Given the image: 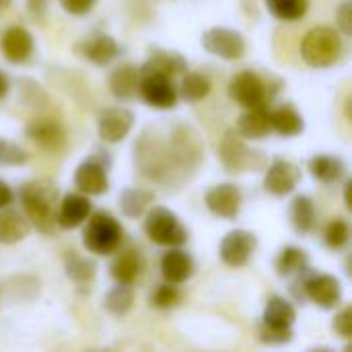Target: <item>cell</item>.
Returning <instances> with one entry per match:
<instances>
[{"mask_svg": "<svg viewBox=\"0 0 352 352\" xmlns=\"http://www.w3.org/2000/svg\"><path fill=\"white\" fill-rule=\"evenodd\" d=\"M0 52L6 62L10 64H25L35 52V41L33 35L25 27H8L0 35Z\"/></svg>", "mask_w": 352, "mask_h": 352, "instance_id": "9a60e30c", "label": "cell"}, {"mask_svg": "<svg viewBox=\"0 0 352 352\" xmlns=\"http://www.w3.org/2000/svg\"><path fill=\"white\" fill-rule=\"evenodd\" d=\"M78 52L85 60H89L95 66H107L120 56V45L111 35L105 33H93L87 37L80 45Z\"/></svg>", "mask_w": 352, "mask_h": 352, "instance_id": "44dd1931", "label": "cell"}, {"mask_svg": "<svg viewBox=\"0 0 352 352\" xmlns=\"http://www.w3.org/2000/svg\"><path fill=\"white\" fill-rule=\"evenodd\" d=\"M219 159L229 173H245V171L258 169L264 163L262 153L252 151L237 130L225 132L221 146H219Z\"/></svg>", "mask_w": 352, "mask_h": 352, "instance_id": "ba28073f", "label": "cell"}, {"mask_svg": "<svg viewBox=\"0 0 352 352\" xmlns=\"http://www.w3.org/2000/svg\"><path fill=\"white\" fill-rule=\"evenodd\" d=\"M138 82H140V68L134 64H122L109 76V91L116 99L130 101L138 95Z\"/></svg>", "mask_w": 352, "mask_h": 352, "instance_id": "603a6c76", "label": "cell"}, {"mask_svg": "<svg viewBox=\"0 0 352 352\" xmlns=\"http://www.w3.org/2000/svg\"><path fill=\"white\" fill-rule=\"evenodd\" d=\"M155 202V194L144 188H126L120 194V210L128 219L142 217Z\"/></svg>", "mask_w": 352, "mask_h": 352, "instance_id": "f546056e", "label": "cell"}, {"mask_svg": "<svg viewBox=\"0 0 352 352\" xmlns=\"http://www.w3.org/2000/svg\"><path fill=\"white\" fill-rule=\"evenodd\" d=\"M324 239H326V245L330 250H342V248H346V243L351 239V227H349V223L344 219H332V223L326 227Z\"/></svg>", "mask_w": 352, "mask_h": 352, "instance_id": "8d00e7d4", "label": "cell"}, {"mask_svg": "<svg viewBox=\"0 0 352 352\" xmlns=\"http://www.w3.org/2000/svg\"><path fill=\"white\" fill-rule=\"evenodd\" d=\"M8 76L0 70V99H4L6 97V93H8Z\"/></svg>", "mask_w": 352, "mask_h": 352, "instance_id": "bcb514c9", "label": "cell"}, {"mask_svg": "<svg viewBox=\"0 0 352 352\" xmlns=\"http://www.w3.org/2000/svg\"><path fill=\"white\" fill-rule=\"evenodd\" d=\"M307 254L301 250V248H295V245H289L285 250H280L278 258H276V272L278 276L283 278H291V276H299L301 272L307 270Z\"/></svg>", "mask_w": 352, "mask_h": 352, "instance_id": "d6a6232c", "label": "cell"}, {"mask_svg": "<svg viewBox=\"0 0 352 352\" xmlns=\"http://www.w3.org/2000/svg\"><path fill=\"white\" fill-rule=\"evenodd\" d=\"M19 200L29 225L39 233H54L58 210V188L52 179H31L21 186Z\"/></svg>", "mask_w": 352, "mask_h": 352, "instance_id": "7a4b0ae2", "label": "cell"}, {"mask_svg": "<svg viewBox=\"0 0 352 352\" xmlns=\"http://www.w3.org/2000/svg\"><path fill=\"white\" fill-rule=\"evenodd\" d=\"M309 270L301 272L299 280L293 289H301L297 299H309L322 309H334L342 301V285L332 274H307Z\"/></svg>", "mask_w": 352, "mask_h": 352, "instance_id": "52a82bcc", "label": "cell"}, {"mask_svg": "<svg viewBox=\"0 0 352 352\" xmlns=\"http://www.w3.org/2000/svg\"><path fill=\"white\" fill-rule=\"evenodd\" d=\"M332 328L338 336L342 338H351L352 336V309L351 307H344L336 314L334 322H332Z\"/></svg>", "mask_w": 352, "mask_h": 352, "instance_id": "b9f144b4", "label": "cell"}, {"mask_svg": "<svg viewBox=\"0 0 352 352\" xmlns=\"http://www.w3.org/2000/svg\"><path fill=\"white\" fill-rule=\"evenodd\" d=\"M258 334H260V340L264 344H287L293 340V330H274V328H268L264 324H260L258 328Z\"/></svg>", "mask_w": 352, "mask_h": 352, "instance_id": "ab89813d", "label": "cell"}, {"mask_svg": "<svg viewBox=\"0 0 352 352\" xmlns=\"http://www.w3.org/2000/svg\"><path fill=\"white\" fill-rule=\"evenodd\" d=\"M109 272L113 276L116 283H122V285H132L140 272H142V260H140V254L136 250H128V252H122L113 258L111 266H109Z\"/></svg>", "mask_w": 352, "mask_h": 352, "instance_id": "f1b7e54d", "label": "cell"}, {"mask_svg": "<svg viewBox=\"0 0 352 352\" xmlns=\"http://www.w3.org/2000/svg\"><path fill=\"white\" fill-rule=\"evenodd\" d=\"M31 231V225L25 214L12 210L10 206L0 208V243H19Z\"/></svg>", "mask_w": 352, "mask_h": 352, "instance_id": "4316f807", "label": "cell"}, {"mask_svg": "<svg viewBox=\"0 0 352 352\" xmlns=\"http://www.w3.org/2000/svg\"><path fill=\"white\" fill-rule=\"evenodd\" d=\"M270 126H272V132H276L285 138L299 136L305 130V122L293 105H283V107L270 111Z\"/></svg>", "mask_w": 352, "mask_h": 352, "instance_id": "83f0119b", "label": "cell"}, {"mask_svg": "<svg viewBox=\"0 0 352 352\" xmlns=\"http://www.w3.org/2000/svg\"><path fill=\"white\" fill-rule=\"evenodd\" d=\"M243 138H254V140H262L272 132L270 126V111L266 109V105L260 107H250L239 120H237V128H235Z\"/></svg>", "mask_w": 352, "mask_h": 352, "instance_id": "d4e9b609", "label": "cell"}, {"mask_svg": "<svg viewBox=\"0 0 352 352\" xmlns=\"http://www.w3.org/2000/svg\"><path fill=\"white\" fill-rule=\"evenodd\" d=\"M179 301H182V293H179V289H177L175 285H171V283H165V285L157 287L155 293H153V297H151V303H153L157 309H171V307H175Z\"/></svg>", "mask_w": 352, "mask_h": 352, "instance_id": "74e56055", "label": "cell"}, {"mask_svg": "<svg viewBox=\"0 0 352 352\" xmlns=\"http://www.w3.org/2000/svg\"><path fill=\"white\" fill-rule=\"evenodd\" d=\"M134 165L142 177L161 186H171L182 175L169 155L167 140L151 128H146L134 142Z\"/></svg>", "mask_w": 352, "mask_h": 352, "instance_id": "6da1fadb", "label": "cell"}, {"mask_svg": "<svg viewBox=\"0 0 352 352\" xmlns=\"http://www.w3.org/2000/svg\"><path fill=\"white\" fill-rule=\"evenodd\" d=\"M309 173L322 184H338L346 177V163L336 155H316L309 159Z\"/></svg>", "mask_w": 352, "mask_h": 352, "instance_id": "484cf974", "label": "cell"}, {"mask_svg": "<svg viewBox=\"0 0 352 352\" xmlns=\"http://www.w3.org/2000/svg\"><path fill=\"white\" fill-rule=\"evenodd\" d=\"M27 159V153L19 144L0 138V165H25Z\"/></svg>", "mask_w": 352, "mask_h": 352, "instance_id": "f35d334b", "label": "cell"}, {"mask_svg": "<svg viewBox=\"0 0 352 352\" xmlns=\"http://www.w3.org/2000/svg\"><path fill=\"white\" fill-rule=\"evenodd\" d=\"M194 270H196L194 258L182 248H169L161 258V274L165 283L182 285L192 278Z\"/></svg>", "mask_w": 352, "mask_h": 352, "instance_id": "ffe728a7", "label": "cell"}, {"mask_svg": "<svg viewBox=\"0 0 352 352\" xmlns=\"http://www.w3.org/2000/svg\"><path fill=\"white\" fill-rule=\"evenodd\" d=\"M266 8L280 21H299L309 10V0H266Z\"/></svg>", "mask_w": 352, "mask_h": 352, "instance_id": "d590c367", "label": "cell"}, {"mask_svg": "<svg viewBox=\"0 0 352 352\" xmlns=\"http://www.w3.org/2000/svg\"><path fill=\"white\" fill-rule=\"evenodd\" d=\"M138 93L155 109H171L179 99L173 78L157 72H140Z\"/></svg>", "mask_w": 352, "mask_h": 352, "instance_id": "30bf717a", "label": "cell"}, {"mask_svg": "<svg viewBox=\"0 0 352 352\" xmlns=\"http://www.w3.org/2000/svg\"><path fill=\"white\" fill-rule=\"evenodd\" d=\"M45 6H47V0H29V10L35 19H43Z\"/></svg>", "mask_w": 352, "mask_h": 352, "instance_id": "f6af8a7d", "label": "cell"}, {"mask_svg": "<svg viewBox=\"0 0 352 352\" xmlns=\"http://www.w3.org/2000/svg\"><path fill=\"white\" fill-rule=\"evenodd\" d=\"M202 47L208 54H212L221 60H227V62L239 60L248 52L245 37L239 31L229 29V27H212V29L204 31Z\"/></svg>", "mask_w": 352, "mask_h": 352, "instance_id": "9c48e42d", "label": "cell"}, {"mask_svg": "<svg viewBox=\"0 0 352 352\" xmlns=\"http://www.w3.org/2000/svg\"><path fill=\"white\" fill-rule=\"evenodd\" d=\"M25 132L37 146H41L43 151H50V153H58L66 144V132H64L62 124L52 118H37V120L29 122Z\"/></svg>", "mask_w": 352, "mask_h": 352, "instance_id": "ac0fdd59", "label": "cell"}, {"mask_svg": "<svg viewBox=\"0 0 352 352\" xmlns=\"http://www.w3.org/2000/svg\"><path fill=\"white\" fill-rule=\"evenodd\" d=\"M95 4H97V0H60V6L68 14H76V16L89 14L95 8Z\"/></svg>", "mask_w": 352, "mask_h": 352, "instance_id": "7bdbcfd3", "label": "cell"}, {"mask_svg": "<svg viewBox=\"0 0 352 352\" xmlns=\"http://www.w3.org/2000/svg\"><path fill=\"white\" fill-rule=\"evenodd\" d=\"M165 140H167L169 155L182 175L194 173L202 165L204 142H202L200 134L196 132V128H192L190 124H186V122L173 124L169 128V134Z\"/></svg>", "mask_w": 352, "mask_h": 352, "instance_id": "277c9868", "label": "cell"}, {"mask_svg": "<svg viewBox=\"0 0 352 352\" xmlns=\"http://www.w3.org/2000/svg\"><path fill=\"white\" fill-rule=\"evenodd\" d=\"M301 182V169L287 161V159H274L264 175V190L272 196H289L295 192V188Z\"/></svg>", "mask_w": 352, "mask_h": 352, "instance_id": "5bb4252c", "label": "cell"}, {"mask_svg": "<svg viewBox=\"0 0 352 352\" xmlns=\"http://www.w3.org/2000/svg\"><path fill=\"white\" fill-rule=\"evenodd\" d=\"M210 89H212V82L206 74L186 70V74L179 82L177 95L186 101H200V99L210 95Z\"/></svg>", "mask_w": 352, "mask_h": 352, "instance_id": "836d02e7", "label": "cell"}, {"mask_svg": "<svg viewBox=\"0 0 352 352\" xmlns=\"http://www.w3.org/2000/svg\"><path fill=\"white\" fill-rule=\"evenodd\" d=\"M134 126V113L126 107H109L99 116V138L107 144L122 142Z\"/></svg>", "mask_w": 352, "mask_h": 352, "instance_id": "e0dca14e", "label": "cell"}, {"mask_svg": "<svg viewBox=\"0 0 352 352\" xmlns=\"http://www.w3.org/2000/svg\"><path fill=\"white\" fill-rule=\"evenodd\" d=\"M8 4H10V0H0V8L2 6H8Z\"/></svg>", "mask_w": 352, "mask_h": 352, "instance_id": "7dc6e473", "label": "cell"}, {"mask_svg": "<svg viewBox=\"0 0 352 352\" xmlns=\"http://www.w3.org/2000/svg\"><path fill=\"white\" fill-rule=\"evenodd\" d=\"M91 200L85 194H66L56 210V225L62 229L80 227L91 214Z\"/></svg>", "mask_w": 352, "mask_h": 352, "instance_id": "d6986e66", "label": "cell"}, {"mask_svg": "<svg viewBox=\"0 0 352 352\" xmlns=\"http://www.w3.org/2000/svg\"><path fill=\"white\" fill-rule=\"evenodd\" d=\"M134 305V291L132 285H122L118 283L103 299V307L111 314V316H126Z\"/></svg>", "mask_w": 352, "mask_h": 352, "instance_id": "e575fe53", "label": "cell"}, {"mask_svg": "<svg viewBox=\"0 0 352 352\" xmlns=\"http://www.w3.org/2000/svg\"><path fill=\"white\" fill-rule=\"evenodd\" d=\"M186 70H188V62L182 54L161 50V47L151 50L148 60L140 66V72H157V74L171 76V78L177 74H184Z\"/></svg>", "mask_w": 352, "mask_h": 352, "instance_id": "7402d4cb", "label": "cell"}, {"mask_svg": "<svg viewBox=\"0 0 352 352\" xmlns=\"http://www.w3.org/2000/svg\"><path fill=\"white\" fill-rule=\"evenodd\" d=\"M64 268H66V276L78 285V287H87L95 280V274H97V266L93 260L85 258V256H78L76 252H68L66 258H64Z\"/></svg>", "mask_w": 352, "mask_h": 352, "instance_id": "1f68e13d", "label": "cell"}, {"mask_svg": "<svg viewBox=\"0 0 352 352\" xmlns=\"http://www.w3.org/2000/svg\"><path fill=\"white\" fill-rule=\"evenodd\" d=\"M291 223H293V229L301 235H307L316 229V204L309 196H297L293 202H291Z\"/></svg>", "mask_w": 352, "mask_h": 352, "instance_id": "4dcf8cb0", "label": "cell"}, {"mask_svg": "<svg viewBox=\"0 0 352 352\" xmlns=\"http://www.w3.org/2000/svg\"><path fill=\"white\" fill-rule=\"evenodd\" d=\"M107 165L109 159L105 157H89L85 159L74 171V188L85 196H101L109 190L107 179Z\"/></svg>", "mask_w": 352, "mask_h": 352, "instance_id": "8fae6325", "label": "cell"}, {"mask_svg": "<svg viewBox=\"0 0 352 352\" xmlns=\"http://www.w3.org/2000/svg\"><path fill=\"white\" fill-rule=\"evenodd\" d=\"M297 320V309L293 307V303L285 297H270L266 307H264V316H262V324L274 330H293V324Z\"/></svg>", "mask_w": 352, "mask_h": 352, "instance_id": "cb8c5ba5", "label": "cell"}, {"mask_svg": "<svg viewBox=\"0 0 352 352\" xmlns=\"http://www.w3.org/2000/svg\"><path fill=\"white\" fill-rule=\"evenodd\" d=\"M299 52L311 68L336 66L344 56V35L332 27H314L301 39Z\"/></svg>", "mask_w": 352, "mask_h": 352, "instance_id": "3957f363", "label": "cell"}, {"mask_svg": "<svg viewBox=\"0 0 352 352\" xmlns=\"http://www.w3.org/2000/svg\"><path fill=\"white\" fill-rule=\"evenodd\" d=\"M12 200H14L12 188H10L6 182H2V179H0V208L10 206V204H12Z\"/></svg>", "mask_w": 352, "mask_h": 352, "instance_id": "ee69618b", "label": "cell"}, {"mask_svg": "<svg viewBox=\"0 0 352 352\" xmlns=\"http://www.w3.org/2000/svg\"><path fill=\"white\" fill-rule=\"evenodd\" d=\"M336 27L338 31L349 37L352 33V0H344L336 10Z\"/></svg>", "mask_w": 352, "mask_h": 352, "instance_id": "60d3db41", "label": "cell"}, {"mask_svg": "<svg viewBox=\"0 0 352 352\" xmlns=\"http://www.w3.org/2000/svg\"><path fill=\"white\" fill-rule=\"evenodd\" d=\"M144 219L146 237L163 248H182L188 241V231L182 225L179 217L165 206H151Z\"/></svg>", "mask_w": 352, "mask_h": 352, "instance_id": "8992f818", "label": "cell"}, {"mask_svg": "<svg viewBox=\"0 0 352 352\" xmlns=\"http://www.w3.org/2000/svg\"><path fill=\"white\" fill-rule=\"evenodd\" d=\"M229 95L235 103H239L245 109L266 105V101H268L266 82L254 70L237 72L229 82Z\"/></svg>", "mask_w": 352, "mask_h": 352, "instance_id": "7c38bea8", "label": "cell"}, {"mask_svg": "<svg viewBox=\"0 0 352 352\" xmlns=\"http://www.w3.org/2000/svg\"><path fill=\"white\" fill-rule=\"evenodd\" d=\"M206 208L214 214V217H221V219H237L239 210H241V202H243V196H241V190L235 186V184H219L214 188H210L206 192Z\"/></svg>", "mask_w": 352, "mask_h": 352, "instance_id": "2e32d148", "label": "cell"}, {"mask_svg": "<svg viewBox=\"0 0 352 352\" xmlns=\"http://www.w3.org/2000/svg\"><path fill=\"white\" fill-rule=\"evenodd\" d=\"M256 248H258V237L252 231L235 229L223 237V241L219 245V256L227 266L241 268L250 262Z\"/></svg>", "mask_w": 352, "mask_h": 352, "instance_id": "4fadbf2b", "label": "cell"}, {"mask_svg": "<svg viewBox=\"0 0 352 352\" xmlns=\"http://www.w3.org/2000/svg\"><path fill=\"white\" fill-rule=\"evenodd\" d=\"M85 223L87 227L82 231V245L87 252L97 256H109L122 245V225L109 212H93Z\"/></svg>", "mask_w": 352, "mask_h": 352, "instance_id": "5b68a950", "label": "cell"}]
</instances>
